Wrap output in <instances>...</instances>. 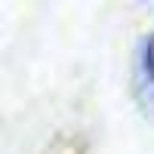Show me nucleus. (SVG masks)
<instances>
[{"mask_svg": "<svg viewBox=\"0 0 154 154\" xmlns=\"http://www.w3.org/2000/svg\"><path fill=\"white\" fill-rule=\"evenodd\" d=\"M136 93L139 102L154 114V37L142 43L139 49V59H136Z\"/></svg>", "mask_w": 154, "mask_h": 154, "instance_id": "1", "label": "nucleus"}]
</instances>
